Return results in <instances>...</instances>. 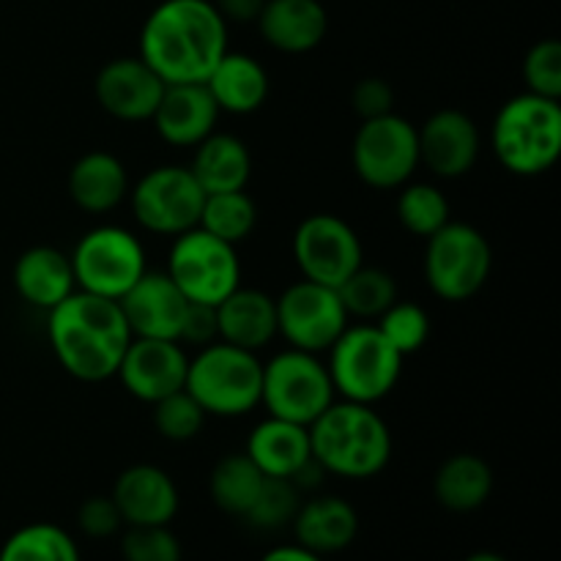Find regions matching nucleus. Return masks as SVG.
Wrapping results in <instances>:
<instances>
[{"label":"nucleus","instance_id":"nucleus-1","mask_svg":"<svg viewBox=\"0 0 561 561\" xmlns=\"http://www.w3.org/2000/svg\"><path fill=\"white\" fill-rule=\"evenodd\" d=\"M228 53V22L211 0H162L140 31V58L168 85L206 82Z\"/></svg>","mask_w":561,"mask_h":561},{"label":"nucleus","instance_id":"nucleus-2","mask_svg":"<svg viewBox=\"0 0 561 561\" xmlns=\"http://www.w3.org/2000/svg\"><path fill=\"white\" fill-rule=\"evenodd\" d=\"M47 337L58 365L82 383L113 378L131 343L118 301L88 290H75L47 312Z\"/></svg>","mask_w":561,"mask_h":561},{"label":"nucleus","instance_id":"nucleus-3","mask_svg":"<svg viewBox=\"0 0 561 561\" xmlns=\"http://www.w3.org/2000/svg\"><path fill=\"white\" fill-rule=\"evenodd\" d=\"M310 449L327 474L370 480L392 460V431L373 405L334 400L310 425Z\"/></svg>","mask_w":561,"mask_h":561},{"label":"nucleus","instance_id":"nucleus-4","mask_svg":"<svg viewBox=\"0 0 561 561\" xmlns=\"http://www.w3.org/2000/svg\"><path fill=\"white\" fill-rule=\"evenodd\" d=\"M493 153L507 173L537 179L559 162L561 104L559 99L518 93L499 107L491 129Z\"/></svg>","mask_w":561,"mask_h":561},{"label":"nucleus","instance_id":"nucleus-5","mask_svg":"<svg viewBox=\"0 0 561 561\" xmlns=\"http://www.w3.org/2000/svg\"><path fill=\"white\" fill-rule=\"evenodd\" d=\"M263 362L257 354L236 345H203L186 367L184 389L201 403L206 416H244L261 405Z\"/></svg>","mask_w":561,"mask_h":561},{"label":"nucleus","instance_id":"nucleus-6","mask_svg":"<svg viewBox=\"0 0 561 561\" xmlns=\"http://www.w3.org/2000/svg\"><path fill=\"white\" fill-rule=\"evenodd\" d=\"M327 354L334 394L365 405H376L378 400L392 394L405 359L376 323H359V327L348 323Z\"/></svg>","mask_w":561,"mask_h":561},{"label":"nucleus","instance_id":"nucleus-7","mask_svg":"<svg viewBox=\"0 0 561 561\" xmlns=\"http://www.w3.org/2000/svg\"><path fill=\"white\" fill-rule=\"evenodd\" d=\"M425 241V279L438 299L469 301L485 288L493 272V250L474 225L449 219Z\"/></svg>","mask_w":561,"mask_h":561},{"label":"nucleus","instance_id":"nucleus-8","mask_svg":"<svg viewBox=\"0 0 561 561\" xmlns=\"http://www.w3.org/2000/svg\"><path fill=\"white\" fill-rule=\"evenodd\" d=\"M332 403V378L318 354L288 348L263 365L261 405L268 416L310 427Z\"/></svg>","mask_w":561,"mask_h":561},{"label":"nucleus","instance_id":"nucleus-9","mask_svg":"<svg viewBox=\"0 0 561 561\" xmlns=\"http://www.w3.org/2000/svg\"><path fill=\"white\" fill-rule=\"evenodd\" d=\"M69 257L77 290L115 301L148 272L142 241L118 225H99L88 230Z\"/></svg>","mask_w":561,"mask_h":561},{"label":"nucleus","instance_id":"nucleus-10","mask_svg":"<svg viewBox=\"0 0 561 561\" xmlns=\"http://www.w3.org/2000/svg\"><path fill=\"white\" fill-rule=\"evenodd\" d=\"M168 277L190 301L217 307L241 285L239 252L208 230L192 228L173 239Z\"/></svg>","mask_w":561,"mask_h":561},{"label":"nucleus","instance_id":"nucleus-11","mask_svg":"<svg viewBox=\"0 0 561 561\" xmlns=\"http://www.w3.org/2000/svg\"><path fill=\"white\" fill-rule=\"evenodd\" d=\"M351 164L370 190H400L420 168L416 126L398 113L362 121L351 142Z\"/></svg>","mask_w":561,"mask_h":561},{"label":"nucleus","instance_id":"nucleus-12","mask_svg":"<svg viewBox=\"0 0 561 561\" xmlns=\"http://www.w3.org/2000/svg\"><path fill=\"white\" fill-rule=\"evenodd\" d=\"M131 217L153 236H175L197 228L206 192L184 164H159L129 186Z\"/></svg>","mask_w":561,"mask_h":561},{"label":"nucleus","instance_id":"nucleus-13","mask_svg":"<svg viewBox=\"0 0 561 561\" xmlns=\"http://www.w3.org/2000/svg\"><path fill=\"white\" fill-rule=\"evenodd\" d=\"M274 305H277V334L288 343V348L307 351V354H327L351 321L337 288L310 279L288 285L279 299H274Z\"/></svg>","mask_w":561,"mask_h":561},{"label":"nucleus","instance_id":"nucleus-14","mask_svg":"<svg viewBox=\"0 0 561 561\" xmlns=\"http://www.w3.org/2000/svg\"><path fill=\"white\" fill-rule=\"evenodd\" d=\"M294 261L301 279L340 288L365 263L356 230L337 214H310L294 233Z\"/></svg>","mask_w":561,"mask_h":561},{"label":"nucleus","instance_id":"nucleus-15","mask_svg":"<svg viewBox=\"0 0 561 561\" xmlns=\"http://www.w3.org/2000/svg\"><path fill=\"white\" fill-rule=\"evenodd\" d=\"M164 88L168 82L140 55H126V58H113L99 69L93 80V96L110 118L124 121V124H142V121H151Z\"/></svg>","mask_w":561,"mask_h":561},{"label":"nucleus","instance_id":"nucleus-16","mask_svg":"<svg viewBox=\"0 0 561 561\" xmlns=\"http://www.w3.org/2000/svg\"><path fill=\"white\" fill-rule=\"evenodd\" d=\"M186 367L190 356L179 340L131 337L115 376L131 398L153 405L157 400L184 389Z\"/></svg>","mask_w":561,"mask_h":561},{"label":"nucleus","instance_id":"nucleus-17","mask_svg":"<svg viewBox=\"0 0 561 561\" xmlns=\"http://www.w3.org/2000/svg\"><path fill=\"white\" fill-rule=\"evenodd\" d=\"M420 164L438 179H463L480 159V129L463 110L444 107L416 129Z\"/></svg>","mask_w":561,"mask_h":561},{"label":"nucleus","instance_id":"nucleus-18","mask_svg":"<svg viewBox=\"0 0 561 561\" xmlns=\"http://www.w3.org/2000/svg\"><path fill=\"white\" fill-rule=\"evenodd\" d=\"M121 312L129 323L131 337L148 340H179L190 299L168 272H146L118 299Z\"/></svg>","mask_w":561,"mask_h":561},{"label":"nucleus","instance_id":"nucleus-19","mask_svg":"<svg viewBox=\"0 0 561 561\" xmlns=\"http://www.w3.org/2000/svg\"><path fill=\"white\" fill-rule=\"evenodd\" d=\"M110 499L126 526H170L179 513V488L173 477L153 463H135L121 471Z\"/></svg>","mask_w":561,"mask_h":561},{"label":"nucleus","instance_id":"nucleus-20","mask_svg":"<svg viewBox=\"0 0 561 561\" xmlns=\"http://www.w3.org/2000/svg\"><path fill=\"white\" fill-rule=\"evenodd\" d=\"M217 121L219 107L206 82L168 85L151 115L159 140L173 148H195L211 131H217Z\"/></svg>","mask_w":561,"mask_h":561},{"label":"nucleus","instance_id":"nucleus-21","mask_svg":"<svg viewBox=\"0 0 561 561\" xmlns=\"http://www.w3.org/2000/svg\"><path fill=\"white\" fill-rule=\"evenodd\" d=\"M255 25L272 49L305 55L321 47L329 31V16L321 0H266Z\"/></svg>","mask_w":561,"mask_h":561},{"label":"nucleus","instance_id":"nucleus-22","mask_svg":"<svg viewBox=\"0 0 561 561\" xmlns=\"http://www.w3.org/2000/svg\"><path fill=\"white\" fill-rule=\"evenodd\" d=\"M217 327L222 343L257 354L277 337V305L274 296L257 288H239L217 305Z\"/></svg>","mask_w":561,"mask_h":561},{"label":"nucleus","instance_id":"nucleus-23","mask_svg":"<svg viewBox=\"0 0 561 561\" xmlns=\"http://www.w3.org/2000/svg\"><path fill=\"white\" fill-rule=\"evenodd\" d=\"M14 290L25 305L49 312L77 290L71 257L55 247L38 244L22 252L14 263Z\"/></svg>","mask_w":561,"mask_h":561},{"label":"nucleus","instance_id":"nucleus-24","mask_svg":"<svg viewBox=\"0 0 561 561\" xmlns=\"http://www.w3.org/2000/svg\"><path fill=\"white\" fill-rule=\"evenodd\" d=\"M66 190L80 211L110 214L129 197V173L115 153L88 151L71 164Z\"/></svg>","mask_w":561,"mask_h":561},{"label":"nucleus","instance_id":"nucleus-25","mask_svg":"<svg viewBox=\"0 0 561 561\" xmlns=\"http://www.w3.org/2000/svg\"><path fill=\"white\" fill-rule=\"evenodd\" d=\"M244 455L263 471V477L294 480L301 466L312 458L310 427L266 416L252 427Z\"/></svg>","mask_w":561,"mask_h":561},{"label":"nucleus","instance_id":"nucleus-26","mask_svg":"<svg viewBox=\"0 0 561 561\" xmlns=\"http://www.w3.org/2000/svg\"><path fill=\"white\" fill-rule=\"evenodd\" d=\"M296 546L312 553H337L359 535V515L345 499L316 496L299 504L294 515Z\"/></svg>","mask_w":561,"mask_h":561},{"label":"nucleus","instance_id":"nucleus-27","mask_svg":"<svg viewBox=\"0 0 561 561\" xmlns=\"http://www.w3.org/2000/svg\"><path fill=\"white\" fill-rule=\"evenodd\" d=\"M206 195L247 190L252 179V153L241 137L211 131L195 146L192 164H186Z\"/></svg>","mask_w":561,"mask_h":561},{"label":"nucleus","instance_id":"nucleus-28","mask_svg":"<svg viewBox=\"0 0 561 561\" xmlns=\"http://www.w3.org/2000/svg\"><path fill=\"white\" fill-rule=\"evenodd\" d=\"M219 113L250 115L268 99V75L252 55L225 53L206 80Z\"/></svg>","mask_w":561,"mask_h":561},{"label":"nucleus","instance_id":"nucleus-29","mask_svg":"<svg viewBox=\"0 0 561 561\" xmlns=\"http://www.w3.org/2000/svg\"><path fill=\"white\" fill-rule=\"evenodd\" d=\"M493 469L488 466L485 458L471 453L449 455L442 466H438L436 477H433V493L436 502L449 513H474L482 504L491 499L493 493Z\"/></svg>","mask_w":561,"mask_h":561},{"label":"nucleus","instance_id":"nucleus-30","mask_svg":"<svg viewBox=\"0 0 561 561\" xmlns=\"http://www.w3.org/2000/svg\"><path fill=\"white\" fill-rule=\"evenodd\" d=\"M263 471L244 453H230L217 460L208 477V491L222 513L244 518L263 488Z\"/></svg>","mask_w":561,"mask_h":561},{"label":"nucleus","instance_id":"nucleus-31","mask_svg":"<svg viewBox=\"0 0 561 561\" xmlns=\"http://www.w3.org/2000/svg\"><path fill=\"white\" fill-rule=\"evenodd\" d=\"M197 228L239 247L257 228V203L247 195V190L214 192L203 201Z\"/></svg>","mask_w":561,"mask_h":561},{"label":"nucleus","instance_id":"nucleus-32","mask_svg":"<svg viewBox=\"0 0 561 561\" xmlns=\"http://www.w3.org/2000/svg\"><path fill=\"white\" fill-rule=\"evenodd\" d=\"M0 561H82L77 540L55 524H27L0 546Z\"/></svg>","mask_w":561,"mask_h":561},{"label":"nucleus","instance_id":"nucleus-33","mask_svg":"<svg viewBox=\"0 0 561 561\" xmlns=\"http://www.w3.org/2000/svg\"><path fill=\"white\" fill-rule=\"evenodd\" d=\"M340 301H343L348 318H365V321H378L389 307L398 301V283L389 272L378 266H365L362 263L348 279L337 288Z\"/></svg>","mask_w":561,"mask_h":561},{"label":"nucleus","instance_id":"nucleus-34","mask_svg":"<svg viewBox=\"0 0 561 561\" xmlns=\"http://www.w3.org/2000/svg\"><path fill=\"white\" fill-rule=\"evenodd\" d=\"M394 211H398L400 225L420 239H431L436 230H442L453 219L449 217L453 206H449L447 195L438 186L422 184V181H416V184L409 181V184L400 186Z\"/></svg>","mask_w":561,"mask_h":561},{"label":"nucleus","instance_id":"nucleus-35","mask_svg":"<svg viewBox=\"0 0 561 561\" xmlns=\"http://www.w3.org/2000/svg\"><path fill=\"white\" fill-rule=\"evenodd\" d=\"M376 327L398 348L400 356L416 354L431 340V316L425 312V307L414 305V301L398 299L378 318Z\"/></svg>","mask_w":561,"mask_h":561},{"label":"nucleus","instance_id":"nucleus-36","mask_svg":"<svg viewBox=\"0 0 561 561\" xmlns=\"http://www.w3.org/2000/svg\"><path fill=\"white\" fill-rule=\"evenodd\" d=\"M299 504L301 491L294 482L283 480V477H266L261 493H257L255 504L244 515V520L250 526H255V529H283V526H288L294 520Z\"/></svg>","mask_w":561,"mask_h":561},{"label":"nucleus","instance_id":"nucleus-37","mask_svg":"<svg viewBox=\"0 0 561 561\" xmlns=\"http://www.w3.org/2000/svg\"><path fill=\"white\" fill-rule=\"evenodd\" d=\"M206 425V411L186 389L153 403V427L168 442H192Z\"/></svg>","mask_w":561,"mask_h":561},{"label":"nucleus","instance_id":"nucleus-38","mask_svg":"<svg viewBox=\"0 0 561 561\" xmlns=\"http://www.w3.org/2000/svg\"><path fill=\"white\" fill-rule=\"evenodd\" d=\"M121 557L124 561H181V542L168 526H126Z\"/></svg>","mask_w":561,"mask_h":561},{"label":"nucleus","instance_id":"nucleus-39","mask_svg":"<svg viewBox=\"0 0 561 561\" xmlns=\"http://www.w3.org/2000/svg\"><path fill=\"white\" fill-rule=\"evenodd\" d=\"M526 91L546 99H561V44L542 38L524 58Z\"/></svg>","mask_w":561,"mask_h":561},{"label":"nucleus","instance_id":"nucleus-40","mask_svg":"<svg viewBox=\"0 0 561 561\" xmlns=\"http://www.w3.org/2000/svg\"><path fill=\"white\" fill-rule=\"evenodd\" d=\"M77 526H80V531L85 537L104 540V537L118 535L121 526H124V518H121L113 499L91 496L80 504V510H77Z\"/></svg>","mask_w":561,"mask_h":561},{"label":"nucleus","instance_id":"nucleus-41","mask_svg":"<svg viewBox=\"0 0 561 561\" xmlns=\"http://www.w3.org/2000/svg\"><path fill=\"white\" fill-rule=\"evenodd\" d=\"M351 107L362 121L394 113V91L383 77H365L351 91Z\"/></svg>","mask_w":561,"mask_h":561},{"label":"nucleus","instance_id":"nucleus-42","mask_svg":"<svg viewBox=\"0 0 561 561\" xmlns=\"http://www.w3.org/2000/svg\"><path fill=\"white\" fill-rule=\"evenodd\" d=\"M219 340V327H217V307L211 305H197L190 301V310H186L184 323H181V345H211Z\"/></svg>","mask_w":561,"mask_h":561},{"label":"nucleus","instance_id":"nucleus-43","mask_svg":"<svg viewBox=\"0 0 561 561\" xmlns=\"http://www.w3.org/2000/svg\"><path fill=\"white\" fill-rule=\"evenodd\" d=\"M211 3L217 5V11L222 14V20L228 25L230 22H236V25H250V22H255L261 16L266 0H211Z\"/></svg>","mask_w":561,"mask_h":561},{"label":"nucleus","instance_id":"nucleus-44","mask_svg":"<svg viewBox=\"0 0 561 561\" xmlns=\"http://www.w3.org/2000/svg\"><path fill=\"white\" fill-rule=\"evenodd\" d=\"M261 561H327L321 553H312L301 546H279L261 557Z\"/></svg>","mask_w":561,"mask_h":561},{"label":"nucleus","instance_id":"nucleus-45","mask_svg":"<svg viewBox=\"0 0 561 561\" xmlns=\"http://www.w3.org/2000/svg\"><path fill=\"white\" fill-rule=\"evenodd\" d=\"M463 561H507V559L499 557V553H493V551H477V553H471V557H466Z\"/></svg>","mask_w":561,"mask_h":561}]
</instances>
